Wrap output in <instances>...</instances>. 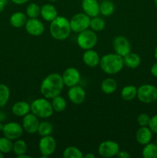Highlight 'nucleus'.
Returning a JSON list of instances; mask_svg holds the SVG:
<instances>
[{
    "label": "nucleus",
    "instance_id": "nucleus-23",
    "mask_svg": "<svg viewBox=\"0 0 157 158\" xmlns=\"http://www.w3.org/2000/svg\"><path fill=\"white\" fill-rule=\"evenodd\" d=\"M101 90L106 94H112L116 90L117 82L113 78H106L101 83Z\"/></svg>",
    "mask_w": 157,
    "mask_h": 158
},
{
    "label": "nucleus",
    "instance_id": "nucleus-29",
    "mask_svg": "<svg viewBox=\"0 0 157 158\" xmlns=\"http://www.w3.org/2000/svg\"><path fill=\"white\" fill-rule=\"evenodd\" d=\"M62 156L64 158H83V154L78 148L69 146L63 151Z\"/></svg>",
    "mask_w": 157,
    "mask_h": 158
},
{
    "label": "nucleus",
    "instance_id": "nucleus-16",
    "mask_svg": "<svg viewBox=\"0 0 157 158\" xmlns=\"http://www.w3.org/2000/svg\"><path fill=\"white\" fill-rule=\"evenodd\" d=\"M82 9L90 18L98 16L99 14V4L97 0H83Z\"/></svg>",
    "mask_w": 157,
    "mask_h": 158
},
{
    "label": "nucleus",
    "instance_id": "nucleus-48",
    "mask_svg": "<svg viewBox=\"0 0 157 158\" xmlns=\"http://www.w3.org/2000/svg\"><path fill=\"white\" fill-rule=\"evenodd\" d=\"M155 144L157 145V139H156V140H155Z\"/></svg>",
    "mask_w": 157,
    "mask_h": 158
},
{
    "label": "nucleus",
    "instance_id": "nucleus-6",
    "mask_svg": "<svg viewBox=\"0 0 157 158\" xmlns=\"http://www.w3.org/2000/svg\"><path fill=\"white\" fill-rule=\"evenodd\" d=\"M137 98L143 103H152L157 100V87L151 84L141 85L137 88Z\"/></svg>",
    "mask_w": 157,
    "mask_h": 158
},
{
    "label": "nucleus",
    "instance_id": "nucleus-8",
    "mask_svg": "<svg viewBox=\"0 0 157 158\" xmlns=\"http://www.w3.org/2000/svg\"><path fill=\"white\" fill-rule=\"evenodd\" d=\"M56 146L57 143L55 138L51 135L42 137L38 142L39 152L45 157H48L53 154L56 150Z\"/></svg>",
    "mask_w": 157,
    "mask_h": 158
},
{
    "label": "nucleus",
    "instance_id": "nucleus-21",
    "mask_svg": "<svg viewBox=\"0 0 157 158\" xmlns=\"http://www.w3.org/2000/svg\"><path fill=\"white\" fill-rule=\"evenodd\" d=\"M26 21H27V15L22 12H14L9 18L10 25L15 28L23 27L25 26Z\"/></svg>",
    "mask_w": 157,
    "mask_h": 158
},
{
    "label": "nucleus",
    "instance_id": "nucleus-32",
    "mask_svg": "<svg viewBox=\"0 0 157 158\" xmlns=\"http://www.w3.org/2000/svg\"><path fill=\"white\" fill-rule=\"evenodd\" d=\"M10 97V90L8 86L0 83V107L4 106L8 103Z\"/></svg>",
    "mask_w": 157,
    "mask_h": 158
},
{
    "label": "nucleus",
    "instance_id": "nucleus-5",
    "mask_svg": "<svg viewBox=\"0 0 157 158\" xmlns=\"http://www.w3.org/2000/svg\"><path fill=\"white\" fill-rule=\"evenodd\" d=\"M78 34L77 44L83 50L93 49L97 44L98 37L95 31L87 29Z\"/></svg>",
    "mask_w": 157,
    "mask_h": 158
},
{
    "label": "nucleus",
    "instance_id": "nucleus-15",
    "mask_svg": "<svg viewBox=\"0 0 157 158\" xmlns=\"http://www.w3.org/2000/svg\"><path fill=\"white\" fill-rule=\"evenodd\" d=\"M86 94L85 89L78 85L69 87L68 90V97L73 104L80 105L86 100Z\"/></svg>",
    "mask_w": 157,
    "mask_h": 158
},
{
    "label": "nucleus",
    "instance_id": "nucleus-20",
    "mask_svg": "<svg viewBox=\"0 0 157 158\" xmlns=\"http://www.w3.org/2000/svg\"><path fill=\"white\" fill-rule=\"evenodd\" d=\"M12 114L18 117H23L31 111L30 104L26 101H18L13 104L12 107Z\"/></svg>",
    "mask_w": 157,
    "mask_h": 158
},
{
    "label": "nucleus",
    "instance_id": "nucleus-35",
    "mask_svg": "<svg viewBox=\"0 0 157 158\" xmlns=\"http://www.w3.org/2000/svg\"><path fill=\"white\" fill-rule=\"evenodd\" d=\"M150 118L151 117H149V114L143 113V114H140L137 117V123L140 127H148L150 121Z\"/></svg>",
    "mask_w": 157,
    "mask_h": 158
},
{
    "label": "nucleus",
    "instance_id": "nucleus-7",
    "mask_svg": "<svg viewBox=\"0 0 157 158\" xmlns=\"http://www.w3.org/2000/svg\"><path fill=\"white\" fill-rule=\"evenodd\" d=\"M90 19V17L84 12H79V13L75 14L69 20L71 30L76 33H79V32L89 29Z\"/></svg>",
    "mask_w": 157,
    "mask_h": 158
},
{
    "label": "nucleus",
    "instance_id": "nucleus-27",
    "mask_svg": "<svg viewBox=\"0 0 157 158\" xmlns=\"http://www.w3.org/2000/svg\"><path fill=\"white\" fill-rule=\"evenodd\" d=\"M28 147L26 144V141L21 139H17L13 143V148H12V151L14 154H15L16 157H18L20 155L26 154L27 152Z\"/></svg>",
    "mask_w": 157,
    "mask_h": 158
},
{
    "label": "nucleus",
    "instance_id": "nucleus-45",
    "mask_svg": "<svg viewBox=\"0 0 157 158\" xmlns=\"http://www.w3.org/2000/svg\"><path fill=\"white\" fill-rule=\"evenodd\" d=\"M3 157H4V154L0 151V158H3Z\"/></svg>",
    "mask_w": 157,
    "mask_h": 158
},
{
    "label": "nucleus",
    "instance_id": "nucleus-17",
    "mask_svg": "<svg viewBox=\"0 0 157 158\" xmlns=\"http://www.w3.org/2000/svg\"><path fill=\"white\" fill-rule=\"evenodd\" d=\"M100 57L98 52L94 49H87L85 50L83 55V61L87 66L91 68H95L99 65Z\"/></svg>",
    "mask_w": 157,
    "mask_h": 158
},
{
    "label": "nucleus",
    "instance_id": "nucleus-2",
    "mask_svg": "<svg viewBox=\"0 0 157 158\" xmlns=\"http://www.w3.org/2000/svg\"><path fill=\"white\" fill-rule=\"evenodd\" d=\"M99 66L102 70L109 75L119 73L124 66L123 57L117 53H108L100 59Z\"/></svg>",
    "mask_w": 157,
    "mask_h": 158
},
{
    "label": "nucleus",
    "instance_id": "nucleus-26",
    "mask_svg": "<svg viewBox=\"0 0 157 158\" xmlns=\"http://www.w3.org/2000/svg\"><path fill=\"white\" fill-rule=\"evenodd\" d=\"M52 100L51 103H52L54 111H55V112H62L66 110L67 103H66V100L64 97L58 95L52 98Z\"/></svg>",
    "mask_w": 157,
    "mask_h": 158
},
{
    "label": "nucleus",
    "instance_id": "nucleus-31",
    "mask_svg": "<svg viewBox=\"0 0 157 158\" xmlns=\"http://www.w3.org/2000/svg\"><path fill=\"white\" fill-rule=\"evenodd\" d=\"M26 15L29 19L38 18L41 12V7L36 3H30L26 7Z\"/></svg>",
    "mask_w": 157,
    "mask_h": 158
},
{
    "label": "nucleus",
    "instance_id": "nucleus-47",
    "mask_svg": "<svg viewBox=\"0 0 157 158\" xmlns=\"http://www.w3.org/2000/svg\"><path fill=\"white\" fill-rule=\"evenodd\" d=\"M49 1H51V2H56L57 0H49Z\"/></svg>",
    "mask_w": 157,
    "mask_h": 158
},
{
    "label": "nucleus",
    "instance_id": "nucleus-3",
    "mask_svg": "<svg viewBox=\"0 0 157 158\" xmlns=\"http://www.w3.org/2000/svg\"><path fill=\"white\" fill-rule=\"evenodd\" d=\"M69 20L64 16H57L52 20L49 26L51 36L56 40H66L71 33Z\"/></svg>",
    "mask_w": 157,
    "mask_h": 158
},
{
    "label": "nucleus",
    "instance_id": "nucleus-42",
    "mask_svg": "<svg viewBox=\"0 0 157 158\" xmlns=\"http://www.w3.org/2000/svg\"><path fill=\"white\" fill-rule=\"evenodd\" d=\"M18 158H30L31 157L30 156H29V155H26V154H22V155H20V156H18V157H17Z\"/></svg>",
    "mask_w": 157,
    "mask_h": 158
},
{
    "label": "nucleus",
    "instance_id": "nucleus-43",
    "mask_svg": "<svg viewBox=\"0 0 157 158\" xmlns=\"http://www.w3.org/2000/svg\"><path fill=\"white\" fill-rule=\"evenodd\" d=\"M154 56H155V58L157 60V46H155V50H154Z\"/></svg>",
    "mask_w": 157,
    "mask_h": 158
},
{
    "label": "nucleus",
    "instance_id": "nucleus-13",
    "mask_svg": "<svg viewBox=\"0 0 157 158\" xmlns=\"http://www.w3.org/2000/svg\"><path fill=\"white\" fill-rule=\"evenodd\" d=\"M39 123L40 122L38 117L32 113H29L22 117V126L26 132H27L28 134H32L37 132Z\"/></svg>",
    "mask_w": 157,
    "mask_h": 158
},
{
    "label": "nucleus",
    "instance_id": "nucleus-14",
    "mask_svg": "<svg viewBox=\"0 0 157 158\" xmlns=\"http://www.w3.org/2000/svg\"><path fill=\"white\" fill-rule=\"evenodd\" d=\"M25 29L32 36H40L45 31V26L38 18L29 19L25 24Z\"/></svg>",
    "mask_w": 157,
    "mask_h": 158
},
{
    "label": "nucleus",
    "instance_id": "nucleus-38",
    "mask_svg": "<svg viewBox=\"0 0 157 158\" xmlns=\"http://www.w3.org/2000/svg\"><path fill=\"white\" fill-rule=\"evenodd\" d=\"M150 72L151 74H152L154 77H156L157 78V63H155L152 65V67H151Z\"/></svg>",
    "mask_w": 157,
    "mask_h": 158
},
{
    "label": "nucleus",
    "instance_id": "nucleus-40",
    "mask_svg": "<svg viewBox=\"0 0 157 158\" xmlns=\"http://www.w3.org/2000/svg\"><path fill=\"white\" fill-rule=\"evenodd\" d=\"M14 4H16V5H23V4H26L27 3L29 0H11Z\"/></svg>",
    "mask_w": 157,
    "mask_h": 158
},
{
    "label": "nucleus",
    "instance_id": "nucleus-4",
    "mask_svg": "<svg viewBox=\"0 0 157 158\" xmlns=\"http://www.w3.org/2000/svg\"><path fill=\"white\" fill-rule=\"evenodd\" d=\"M31 112L38 118L47 119L52 116L54 112L51 102L47 98H38L33 100L30 104Z\"/></svg>",
    "mask_w": 157,
    "mask_h": 158
},
{
    "label": "nucleus",
    "instance_id": "nucleus-18",
    "mask_svg": "<svg viewBox=\"0 0 157 158\" xmlns=\"http://www.w3.org/2000/svg\"><path fill=\"white\" fill-rule=\"evenodd\" d=\"M152 138V131L147 127H141L135 133L136 141L141 145H146L150 143Z\"/></svg>",
    "mask_w": 157,
    "mask_h": 158
},
{
    "label": "nucleus",
    "instance_id": "nucleus-30",
    "mask_svg": "<svg viewBox=\"0 0 157 158\" xmlns=\"http://www.w3.org/2000/svg\"><path fill=\"white\" fill-rule=\"evenodd\" d=\"M105 26H106V23H105L103 19L98 16L91 18L89 28L92 30L95 31V32H101L105 29Z\"/></svg>",
    "mask_w": 157,
    "mask_h": 158
},
{
    "label": "nucleus",
    "instance_id": "nucleus-34",
    "mask_svg": "<svg viewBox=\"0 0 157 158\" xmlns=\"http://www.w3.org/2000/svg\"><path fill=\"white\" fill-rule=\"evenodd\" d=\"M13 148V143L10 139L6 137H0V151L4 154H9L12 151Z\"/></svg>",
    "mask_w": 157,
    "mask_h": 158
},
{
    "label": "nucleus",
    "instance_id": "nucleus-44",
    "mask_svg": "<svg viewBox=\"0 0 157 158\" xmlns=\"http://www.w3.org/2000/svg\"><path fill=\"white\" fill-rule=\"evenodd\" d=\"M3 127H4V125H3L2 123L1 122H0V131H2Z\"/></svg>",
    "mask_w": 157,
    "mask_h": 158
},
{
    "label": "nucleus",
    "instance_id": "nucleus-9",
    "mask_svg": "<svg viewBox=\"0 0 157 158\" xmlns=\"http://www.w3.org/2000/svg\"><path fill=\"white\" fill-rule=\"evenodd\" d=\"M119 145L113 140H105L103 141L98 148L99 154L102 157L110 158L116 156L119 151Z\"/></svg>",
    "mask_w": 157,
    "mask_h": 158
},
{
    "label": "nucleus",
    "instance_id": "nucleus-28",
    "mask_svg": "<svg viewBox=\"0 0 157 158\" xmlns=\"http://www.w3.org/2000/svg\"><path fill=\"white\" fill-rule=\"evenodd\" d=\"M142 155L144 158H157V145L152 143L144 145Z\"/></svg>",
    "mask_w": 157,
    "mask_h": 158
},
{
    "label": "nucleus",
    "instance_id": "nucleus-33",
    "mask_svg": "<svg viewBox=\"0 0 157 158\" xmlns=\"http://www.w3.org/2000/svg\"><path fill=\"white\" fill-rule=\"evenodd\" d=\"M52 129H53V127H52V123L48 121H43L40 122L37 132H38L39 136L45 137V136L51 135L52 132Z\"/></svg>",
    "mask_w": 157,
    "mask_h": 158
},
{
    "label": "nucleus",
    "instance_id": "nucleus-39",
    "mask_svg": "<svg viewBox=\"0 0 157 158\" xmlns=\"http://www.w3.org/2000/svg\"><path fill=\"white\" fill-rule=\"evenodd\" d=\"M8 0H0V12H3V10L5 9L6 7V5L7 4Z\"/></svg>",
    "mask_w": 157,
    "mask_h": 158
},
{
    "label": "nucleus",
    "instance_id": "nucleus-36",
    "mask_svg": "<svg viewBox=\"0 0 157 158\" xmlns=\"http://www.w3.org/2000/svg\"><path fill=\"white\" fill-rule=\"evenodd\" d=\"M148 127L150 128V130L152 131V133L157 134V114H155L153 117H151L150 121H149V126Z\"/></svg>",
    "mask_w": 157,
    "mask_h": 158
},
{
    "label": "nucleus",
    "instance_id": "nucleus-11",
    "mask_svg": "<svg viewBox=\"0 0 157 158\" xmlns=\"http://www.w3.org/2000/svg\"><path fill=\"white\" fill-rule=\"evenodd\" d=\"M62 77L65 86L68 87H72L75 85H78L81 80V74L79 71L75 67H69L65 69Z\"/></svg>",
    "mask_w": 157,
    "mask_h": 158
},
{
    "label": "nucleus",
    "instance_id": "nucleus-10",
    "mask_svg": "<svg viewBox=\"0 0 157 158\" xmlns=\"http://www.w3.org/2000/svg\"><path fill=\"white\" fill-rule=\"evenodd\" d=\"M23 131L24 129L21 124L16 122H9L3 127L2 134L11 140H15L22 136Z\"/></svg>",
    "mask_w": 157,
    "mask_h": 158
},
{
    "label": "nucleus",
    "instance_id": "nucleus-25",
    "mask_svg": "<svg viewBox=\"0 0 157 158\" xmlns=\"http://www.w3.org/2000/svg\"><path fill=\"white\" fill-rule=\"evenodd\" d=\"M115 11V5L112 1L105 0L99 4V13L103 16L109 17L113 14Z\"/></svg>",
    "mask_w": 157,
    "mask_h": 158
},
{
    "label": "nucleus",
    "instance_id": "nucleus-19",
    "mask_svg": "<svg viewBox=\"0 0 157 158\" xmlns=\"http://www.w3.org/2000/svg\"><path fill=\"white\" fill-rule=\"evenodd\" d=\"M40 15L44 20L47 22H52L58 16L57 9L52 4H44L41 7V12Z\"/></svg>",
    "mask_w": 157,
    "mask_h": 158
},
{
    "label": "nucleus",
    "instance_id": "nucleus-41",
    "mask_svg": "<svg viewBox=\"0 0 157 158\" xmlns=\"http://www.w3.org/2000/svg\"><path fill=\"white\" fill-rule=\"evenodd\" d=\"M83 157L84 158H95V156L92 153H87V154H85V155L83 156Z\"/></svg>",
    "mask_w": 157,
    "mask_h": 158
},
{
    "label": "nucleus",
    "instance_id": "nucleus-37",
    "mask_svg": "<svg viewBox=\"0 0 157 158\" xmlns=\"http://www.w3.org/2000/svg\"><path fill=\"white\" fill-rule=\"evenodd\" d=\"M116 157L119 158H130L131 155L128 151H120L116 154Z\"/></svg>",
    "mask_w": 157,
    "mask_h": 158
},
{
    "label": "nucleus",
    "instance_id": "nucleus-1",
    "mask_svg": "<svg viewBox=\"0 0 157 158\" xmlns=\"http://www.w3.org/2000/svg\"><path fill=\"white\" fill-rule=\"evenodd\" d=\"M64 86L62 75L56 73H50L42 81L40 92L46 98L52 99L61 94Z\"/></svg>",
    "mask_w": 157,
    "mask_h": 158
},
{
    "label": "nucleus",
    "instance_id": "nucleus-12",
    "mask_svg": "<svg viewBox=\"0 0 157 158\" xmlns=\"http://www.w3.org/2000/svg\"><path fill=\"white\" fill-rule=\"evenodd\" d=\"M112 46L115 53L124 57L131 52V44L124 36L118 35L112 41Z\"/></svg>",
    "mask_w": 157,
    "mask_h": 158
},
{
    "label": "nucleus",
    "instance_id": "nucleus-46",
    "mask_svg": "<svg viewBox=\"0 0 157 158\" xmlns=\"http://www.w3.org/2000/svg\"><path fill=\"white\" fill-rule=\"evenodd\" d=\"M154 2H155V6H156V7H157V0H154Z\"/></svg>",
    "mask_w": 157,
    "mask_h": 158
},
{
    "label": "nucleus",
    "instance_id": "nucleus-24",
    "mask_svg": "<svg viewBox=\"0 0 157 158\" xmlns=\"http://www.w3.org/2000/svg\"><path fill=\"white\" fill-rule=\"evenodd\" d=\"M121 97L126 101H130L137 97V88L132 85H127L121 90Z\"/></svg>",
    "mask_w": 157,
    "mask_h": 158
},
{
    "label": "nucleus",
    "instance_id": "nucleus-22",
    "mask_svg": "<svg viewBox=\"0 0 157 158\" xmlns=\"http://www.w3.org/2000/svg\"><path fill=\"white\" fill-rule=\"evenodd\" d=\"M124 66L130 69H135L141 63V58L135 52H129L123 57Z\"/></svg>",
    "mask_w": 157,
    "mask_h": 158
}]
</instances>
